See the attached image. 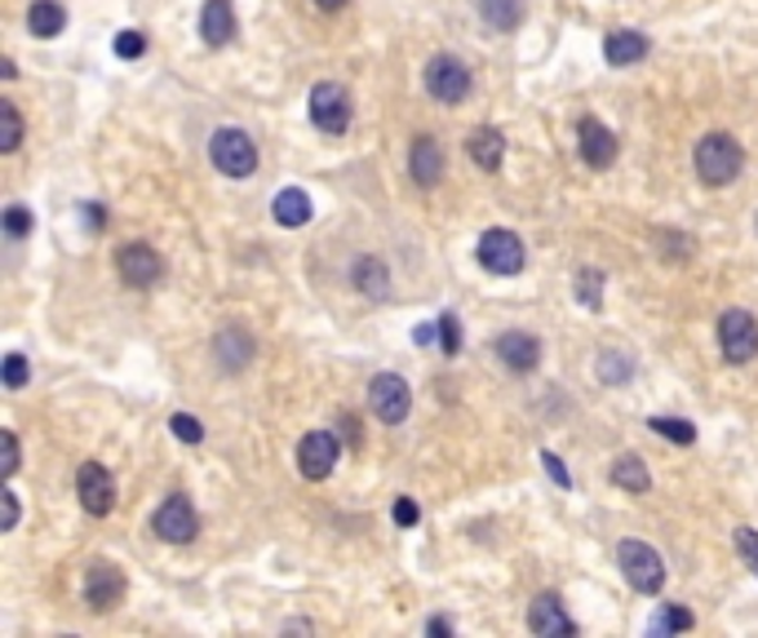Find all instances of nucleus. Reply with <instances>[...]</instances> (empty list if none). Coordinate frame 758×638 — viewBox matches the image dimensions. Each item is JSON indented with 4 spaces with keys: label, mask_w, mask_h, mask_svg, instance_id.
<instances>
[{
    "label": "nucleus",
    "mask_w": 758,
    "mask_h": 638,
    "mask_svg": "<svg viewBox=\"0 0 758 638\" xmlns=\"http://www.w3.org/2000/svg\"><path fill=\"white\" fill-rule=\"evenodd\" d=\"M741 165H746V151H741V142L732 133H706L697 142V173H701V182L728 187L741 173Z\"/></svg>",
    "instance_id": "nucleus-1"
},
{
    "label": "nucleus",
    "mask_w": 758,
    "mask_h": 638,
    "mask_svg": "<svg viewBox=\"0 0 758 638\" xmlns=\"http://www.w3.org/2000/svg\"><path fill=\"white\" fill-rule=\"evenodd\" d=\"M209 156H213V169L227 178H249L258 169V147L245 129H218L209 142Z\"/></svg>",
    "instance_id": "nucleus-2"
},
{
    "label": "nucleus",
    "mask_w": 758,
    "mask_h": 638,
    "mask_svg": "<svg viewBox=\"0 0 758 638\" xmlns=\"http://www.w3.org/2000/svg\"><path fill=\"white\" fill-rule=\"evenodd\" d=\"M617 559H621L626 581H630L639 595H657V590L666 586V564H661V555H657L648 541H621Z\"/></svg>",
    "instance_id": "nucleus-3"
},
{
    "label": "nucleus",
    "mask_w": 758,
    "mask_h": 638,
    "mask_svg": "<svg viewBox=\"0 0 758 638\" xmlns=\"http://www.w3.org/2000/svg\"><path fill=\"white\" fill-rule=\"evenodd\" d=\"M523 262H528V253H523V240L515 231H506V227L483 231V240H479V267L488 276H519Z\"/></svg>",
    "instance_id": "nucleus-4"
},
{
    "label": "nucleus",
    "mask_w": 758,
    "mask_h": 638,
    "mask_svg": "<svg viewBox=\"0 0 758 638\" xmlns=\"http://www.w3.org/2000/svg\"><path fill=\"white\" fill-rule=\"evenodd\" d=\"M719 346L728 363H750L758 355V319L750 311H724L719 319Z\"/></svg>",
    "instance_id": "nucleus-5"
},
{
    "label": "nucleus",
    "mask_w": 758,
    "mask_h": 638,
    "mask_svg": "<svg viewBox=\"0 0 758 638\" xmlns=\"http://www.w3.org/2000/svg\"><path fill=\"white\" fill-rule=\"evenodd\" d=\"M426 89L439 102H461L470 93V67L461 58H452V53H439V58L426 62Z\"/></svg>",
    "instance_id": "nucleus-6"
},
{
    "label": "nucleus",
    "mask_w": 758,
    "mask_h": 638,
    "mask_svg": "<svg viewBox=\"0 0 758 638\" xmlns=\"http://www.w3.org/2000/svg\"><path fill=\"white\" fill-rule=\"evenodd\" d=\"M311 124L320 133H347L351 129V93L342 84H316L311 89Z\"/></svg>",
    "instance_id": "nucleus-7"
},
{
    "label": "nucleus",
    "mask_w": 758,
    "mask_h": 638,
    "mask_svg": "<svg viewBox=\"0 0 758 638\" xmlns=\"http://www.w3.org/2000/svg\"><path fill=\"white\" fill-rule=\"evenodd\" d=\"M151 528H156V537H160V541H169V546H187V541H196L200 519H196V506L178 492V497H169V501L156 510Z\"/></svg>",
    "instance_id": "nucleus-8"
},
{
    "label": "nucleus",
    "mask_w": 758,
    "mask_h": 638,
    "mask_svg": "<svg viewBox=\"0 0 758 638\" xmlns=\"http://www.w3.org/2000/svg\"><path fill=\"white\" fill-rule=\"evenodd\" d=\"M369 408H373V417H378V421L399 426V421L408 417V408H412V390H408V381H403V377H395V372L373 377V386H369Z\"/></svg>",
    "instance_id": "nucleus-9"
},
{
    "label": "nucleus",
    "mask_w": 758,
    "mask_h": 638,
    "mask_svg": "<svg viewBox=\"0 0 758 638\" xmlns=\"http://www.w3.org/2000/svg\"><path fill=\"white\" fill-rule=\"evenodd\" d=\"M338 457H342V443H338L333 430H311V435L298 443V470H302L307 479H329L333 466H338Z\"/></svg>",
    "instance_id": "nucleus-10"
},
{
    "label": "nucleus",
    "mask_w": 758,
    "mask_h": 638,
    "mask_svg": "<svg viewBox=\"0 0 758 638\" xmlns=\"http://www.w3.org/2000/svg\"><path fill=\"white\" fill-rule=\"evenodd\" d=\"M76 492L89 515H111V506H116V484H111L107 466H98V461H84L76 470Z\"/></svg>",
    "instance_id": "nucleus-11"
},
{
    "label": "nucleus",
    "mask_w": 758,
    "mask_h": 638,
    "mask_svg": "<svg viewBox=\"0 0 758 638\" xmlns=\"http://www.w3.org/2000/svg\"><path fill=\"white\" fill-rule=\"evenodd\" d=\"M116 271H120L124 285L147 289V285H156L164 276V262H160V253L151 245H124L120 258H116Z\"/></svg>",
    "instance_id": "nucleus-12"
},
{
    "label": "nucleus",
    "mask_w": 758,
    "mask_h": 638,
    "mask_svg": "<svg viewBox=\"0 0 758 638\" xmlns=\"http://www.w3.org/2000/svg\"><path fill=\"white\" fill-rule=\"evenodd\" d=\"M84 599H89L93 612L120 608V599H124V572H120L116 564H93V568L84 572Z\"/></svg>",
    "instance_id": "nucleus-13"
},
{
    "label": "nucleus",
    "mask_w": 758,
    "mask_h": 638,
    "mask_svg": "<svg viewBox=\"0 0 758 638\" xmlns=\"http://www.w3.org/2000/svg\"><path fill=\"white\" fill-rule=\"evenodd\" d=\"M528 630L541 638H563L577 635V621L568 617V608L559 604V595H537L528 608Z\"/></svg>",
    "instance_id": "nucleus-14"
},
{
    "label": "nucleus",
    "mask_w": 758,
    "mask_h": 638,
    "mask_svg": "<svg viewBox=\"0 0 758 638\" xmlns=\"http://www.w3.org/2000/svg\"><path fill=\"white\" fill-rule=\"evenodd\" d=\"M577 142H581V160H586L590 169H608V165L617 160V138H612V129H604L595 116H586V120L577 124Z\"/></svg>",
    "instance_id": "nucleus-15"
},
{
    "label": "nucleus",
    "mask_w": 758,
    "mask_h": 638,
    "mask_svg": "<svg viewBox=\"0 0 758 638\" xmlns=\"http://www.w3.org/2000/svg\"><path fill=\"white\" fill-rule=\"evenodd\" d=\"M497 359L506 363V368H515V372H532L537 368V359H541V341L532 337V332H501L497 337Z\"/></svg>",
    "instance_id": "nucleus-16"
},
{
    "label": "nucleus",
    "mask_w": 758,
    "mask_h": 638,
    "mask_svg": "<svg viewBox=\"0 0 758 638\" xmlns=\"http://www.w3.org/2000/svg\"><path fill=\"white\" fill-rule=\"evenodd\" d=\"M200 36L213 49L236 36V9H231V0H205V9H200Z\"/></svg>",
    "instance_id": "nucleus-17"
},
{
    "label": "nucleus",
    "mask_w": 758,
    "mask_h": 638,
    "mask_svg": "<svg viewBox=\"0 0 758 638\" xmlns=\"http://www.w3.org/2000/svg\"><path fill=\"white\" fill-rule=\"evenodd\" d=\"M408 169L421 187H435L443 178V147L435 138H417L412 142V156H408Z\"/></svg>",
    "instance_id": "nucleus-18"
},
{
    "label": "nucleus",
    "mask_w": 758,
    "mask_h": 638,
    "mask_svg": "<svg viewBox=\"0 0 758 638\" xmlns=\"http://www.w3.org/2000/svg\"><path fill=\"white\" fill-rule=\"evenodd\" d=\"M648 53V36L644 31H612L608 40H604V58L612 62V67H630V62H639Z\"/></svg>",
    "instance_id": "nucleus-19"
},
{
    "label": "nucleus",
    "mask_w": 758,
    "mask_h": 638,
    "mask_svg": "<svg viewBox=\"0 0 758 638\" xmlns=\"http://www.w3.org/2000/svg\"><path fill=\"white\" fill-rule=\"evenodd\" d=\"M466 151H470V160L479 165V169H501V156H506V138L497 133V129H475L470 133V142H466Z\"/></svg>",
    "instance_id": "nucleus-20"
},
{
    "label": "nucleus",
    "mask_w": 758,
    "mask_h": 638,
    "mask_svg": "<svg viewBox=\"0 0 758 638\" xmlns=\"http://www.w3.org/2000/svg\"><path fill=\"white\" fill-rule=\"evenodd\" d=\"M271 209H276V222L280 227H307L311 222V196L302 187H285Z\"/></svg>",
    "instance_id": "nucleus-21"
},
{
    "label": "nucleus",
    "mask_w": 758,
    "mask_h": 638,
    "mask_svg": "<svg viewBox=\"0 0 758 638\" xmlns=\"http://www.w3.org/2000/svg\"><path fill=\"white\" fill-rule=\"evenodd\" d=\"M27 27H31V36L53 40V36L67 27V9H62L58 0H36V4L27 9Z\"/></svg>",
    "instance_id": "nucleus-22"
},
{
    "label": "nucleus",
    "mask_w": 758,
    "mask_h": 638,
    "mask_svg": "<svg viewBox=\"0 0 758 638\" xmlns=\"http://www.w3.org/2000/svg\"><path fill=\"white\" fill-rule=\"evenodd\" d=\"M351 280H356V289H365L369 298H386V293H390V271L381 267L378 258H360V262L351 267Z\"/></svg>",
    "instance_id": "nucleus-23"
},
{
    "label": "nucleus",
    "mask_w": 758,
    "mask_h": 638,
    "mask_svg": "<svg viewBox=\"0 0 758 638\" xmlns=\"http://www.w3.org/2000/svg\"><path fill=\"white\" fill-rule=\"evenodd\" d=\"M479 13H483L488 27L510 31V27H519V18H523V0H479Z\"/></svg>",
    "instance_id": "nucleus-24"
},
{
    "label": "nucleus",
    "mask_w": 758,
    "mask_h": 638,
    "mask_svg": "<svg viewBox=\"0 0 758 638\" xmlns=\"http://www.w3.org/2000/svg\"><path fill=\"white\" fill-rule=\"evenodd\" d=\"M612 479H617L626 492H648V488H652V475H648V466H644L639 457H617Z\"/></svg>",
    "instance_id": "nucleus-25"
},
{
    "label": "nucleus",
    "mask_w": 758,
    "mask_h": 638,
    "mask_svg": "<svg viewBox=\"0 0 758 638\" xmlns=\"http://www.w3.org/2000/svg\"><path fill=\"white\" fill-rule=\"evenodd\" d=\"M213 355H218L227 368H240V363H249V355H253V341H249V337H240V332L231 328V332H222V337L213 341Z\"/></svg>",
    "instance_id": "nucleus-26"
},
{
    "label": "nucleus",
    "mask_w": 758,
    "mask_h": 638,
    "mask_svg": "<svg viewBox=\"0 0 758 638\" xmlns=\"http://www.w3.org/2000/svg\"><path fill=\"white\" fill-rule=\"evenodd\" d=\"M661 439H675V443H697V426L692 421H684V417H652L648 421Z\"/></svg>",
    "instance_id": "nucleus-27"
},
{
    "label": "nucleus",
    "mask_w": 758,
    "mask_h": 638,
    "mask_svg": "<svg viewBox=\"0 0 758 638\" xmlns=\"http://www.w3.org/2000/svg\"><path fill=\"white\" fill-rule=\"evenodd\" d=\"M0 151H18V142H22V116H18V107L13 102H0Z\"/></svg>",
    "instance_id": "nucleus-28"
},
{
    "label": "nucleus",
    "mask_w": 758,
    "mask_h": 638,
    "mask_svg": "<svg viewBox=\"0 0 758 638\" xmlns=\"http://www.w3.org/2000/svg\"><path fill=\"white\" fill-rule=\"evenodd\" d=\"M577 298H581L586 307H604V276L586 267V271L577 276Z\"/></svg>",
    "instance_id": "nucleus-29"
},
{
    "label": "nucleus",
    "mask_w": 758,
    "mask_h": 638,
    "mask_svg": "<svg viewBox=\"0 0 758 638\" xmlns=\"http://www.w3.org/2000/svg\"><path fill=\"white\" fill-rule=\"evenodd\" d=\"M737 555L746 559V568H755V577H758V532L755 528H737Z\"/></svg>",
    "instance_id": "nucleus-30"
},
{
    "label": "nucleus",
    "mask_w": 758,
    "mask_h": 638,
    "mask_svg": "<svg viewBox=\"0 0 758 638\" xmlns=\"http://www.w3.org/2000/svg\"><path fill=\"white\" fill-rule=\"evenodd\" d=\"M116 53L120 58H142L147 53V36L142 31H120L116 36Z\"/></svg>",
    "instance_id": "nucleus-31"
},
{
    "label": "nucleus",
    "mask_w": 758,
    "mask_h": 638,
    "mask_svg": "<svg viewBox=\"0 0 758 638\" xmlns=\"http://www.w3.org/2000/svg\"><path fill=\"white\" fill-rule=\"evenodd\" d=\"M4 231H9L13 240H22V236L31 231V213H27L22 205H9V209H4Z\"/></svg>",
    "instance_id": "nucleus-32"
},
{
    "label": "nucleus",
    "mask_w": 758,
    "mask_h": 638,
    "mask_svg": "<svg viewBox=\"0 0 758 638\" xmlns=\"http://www.w3.org/2000/svg\"><path fill=\"white\" fill-rule=\"evenodd\" d=\"M169 426H173V435H178V439H187V443H200V439H205V430H200V421H196L191 412H173V421H169Z\"/></svg>",
    "instance_id": "nucleus-33"
},
{
    "label": "nucleus",
    "mask_w": 758,
    "mask_h": 638,
    "mask_svg": "<svg viewBox=\"0 0 758 638\" xmlns=\"http://www.w3.org/2000/svg\"><path fill=\"white\" fill-rule=\"evenodd\" d=\"M439 346H443V355H457V350H461V328H457V316H439Z\"/></svg>",
    "instance_id": "nucleus-34"
},
{
    "label": "nucleus",
    "mask_w": 758,
    "mask_h": 638,
    "mask_svg": "<svg viewBox=\"0 0 758 638\" xmlns=\"http://www.w3.org/2000/svg\"><path fill=\"white\" fill-rule=\"evenodd\" d=\"M4 386L9 390H22L27 386V359L22 355H4Z\"/></svg>",
    "instance_id": "nucleus-35"
},
{
    "label": "nucleus",
    "mask_w": 758,
    "mask_h": 638,
    "mask_svg": "<svg viewBox=\"0 0 758 638\" xmlns=\"http://www.w3.org/2000/svg\"><path fill=\"white\" fill-rule=\"evenodd\" d=\"M599 377H604V381H626V377H630V359L604 355V359H599Z\"/></svg>",
    "instance_id": "nucleus-36"
},
{
    "label": "nucleus",
    "mask_w": 758,
    "mask_h": 638,
    "mask_svg": "<svg viewBox=\"0 0 758 638\" xmlns=\"http://www.w3.org/2000/svg\"><path fill=\"white\" fill-rule=\"evenodd\" d=\"M657 630H692V612L688 608H666L657 617Z\"/></svg>",
    "instance_id": "nucleus-37"
},
{
    "label": "nucleus",
    "mask_w": 758,
    "mask_h": 638,
    "mask_svg": "<svg viewBox=\"0 0 758 638\" xmlns=\"http://www.w3.org/2000/svg\"><path fill=\"white\" fill-rule=\"evenodd\" d=\"M417 519H421V515H417V506H412L408 497H399V501H395V524H399V528H412Z\"/></svg>",
    "instance_id": "nucleus-38"
},
{
    "label": "nucleus",
    "mask_w": 758,
    "mask_h": 638,
    "mask_svg": "<svg viewBox=\"0 0 758 638\" xmlns=\"http://www.w3.org/2000/svg\"><path fill=\"white\" fill-rule=\"evenodd\" d=\"M18 470V439H13V430H4V479Z\"/></svg>",
    "instance_id": "nucleus-39"
},
{
    "label": "nucleus",
    "mask_w": 758,
    "mask_h": 638,
    "mask_svg": "<svg viewBox=\"0 0 758 638\" xmlns=\"http://www.w3.org/2000/svg\"><path fill=\"white\" fill-rule=\"evenodd\" d=\"M541 461H546V470H550V479H555L559 488H568V470L559 466V457H555V452H541Z\"/></svg>",
    "instance_id": "nucleus-40"
},
{
    "label": "nucleus",
    "mask_w": 758,
    "mask_h": 638,
    "mask_svg": "<svg viewBox=\"0 0 758 638\" xmlns=\"http://www.w3.org/2000/svg\"><path fill=\"white\" fill-rule=\"evenodd\" d=\"M0 501H4V532H13V524H18V497L4 488V492H0Z\"/></svg>",
    "instance_id": "nucleus-41"
},
{
    "label": "nucleus",
    "mask_w": 758,
    "mask_h": 638,
    "mask_svg": "<svg viewBox=\"0 0 758 638\" xmlns=\"http://www.w3.org/2000/svg\"><path fill=\"white\" fill-rule=\"evenodd\" d=\"M426 630H430V635H452V621H443V617H435V621H430Z\"/></svg>",
    "instance_id": "nucleus-42"
},
{
    "label": "nucleus",
    "mask_w": 758,
    "mask_h": 638,
    "mask_svg": "<svg viewBox=\"0 0 758 638\" xmlns=\"http://www.w3.org/2000/svg\"><path fill=\"white\" fill-rule=\"evenodd\" d=\"M316 4H320V9H342L347 0H316Z\"/></svg>",
    "instance_id": "nucleus-43"
}]
</instances>
